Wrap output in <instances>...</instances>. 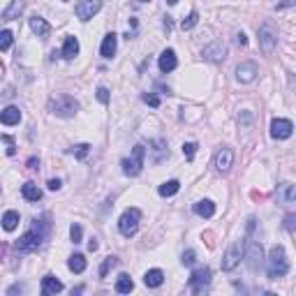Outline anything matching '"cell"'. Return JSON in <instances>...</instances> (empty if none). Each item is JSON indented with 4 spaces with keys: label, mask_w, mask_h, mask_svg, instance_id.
Wrapping results in <instances>:
<instances>
[{
    "label": "cell",
    "mask_w": 296,
    "mask_h": 296,
    "mask_svg": "<svg viewBox=\"0 0 296 296\" xmlns=\"http://www.w3.org/2000/svg\"><path fill=\"white\" fill-rule=\"evenodd\" d=\"M289 271V262L287 255H285V248L282 245H273L268 250V259H266V275L271 280H278V278H285Z\"/></svg>",
    "instance_id": "1"
},
{
    "label": "cell",
    "mask_w": 296,
    "mask_h": 296,
    "mask_svg": "<svg viewBox=\"0 0 296 296\" xmlns=\"http://www.w3.org/2000/svg\"><path fill=\"white\" fill-rule=\"evenodd\" d=\"M49 111L56 114L58 118H72L79 111V102L69 95H58V98L49 99Z\"/></svg>",
    "instance_id": "2"
},
{
    "label": "cell",
    "mask_w": 296,
    "mask_h": 296,
    "mask_svg": "<svg viewBox=\"0 0 296 296\" xmlns=\"http://www.w3.org/2000/svg\"><path fill=\"white\" fill-rule=\"evenodd\" d=\"M44 236H46V229H39L37 222H35V227H33L31 231H26V234L16 241V250L19 252H35L39 245H42Z\"/></svg>",
    "instance_id": "3"
},
{
    "label": "cell",
    "mask_w": 296,
    "mask_h": 296,
    "mask_svg": "<svg viewBox=\"0 0 296 296\" xmlns=\"http://www.w3.org/2000/svg\"><path fill=\"white\" fill-rule=\"evenodd\" d=\"M144 158H146V148L141 144H137L134 146V151H132V155L121 162L123 174L125 176H139L141 174V169H144Z\"/></svg>",
    "instance_id": "4"
},
{
    "label": "cell",
    "mask_w": 296,
    "mask_h": 296,
    "mask_svg": "<svg viewBox=\"0 0 296 296\" xmlns=\"http://www.w3.org/2000/svg\"><path fill=\"white\" fill-rule=\"evenodd\" d=\"M139 220H141V211L139 208H128L121 215V220H118V231L125 238H132L139 231Z\"/></svg>",
    "instance_id": "5"
},
{
    "label": "cell",
    "mask_w": 296,
    "mask_h": 296,
    "mask_svg": "<svg viewBox=\"0 0 296 296\" xmlns=\"http://www.w3.org/2000/svg\"><path fill=\"white\" fill-rule=\"evenodd\" d=\"M275 46H278V31H275L273 23H262L259 26V49L266 53V56H271L275 51Z\"/></svg>",
    "instance_id": "6"
},
{
    "label": "cell",
    "mask_w": 296,
    "mask_h": 296,
    "mask_svg": "<svg viewBox=\"0 0 296 296\" xmlns=\"http://www.w3.org/2000/svg\"><path fill=\"white\" fill-rule=\"evenodd\" d=\"M243 259H245V264H248L250 271H259L262 259H264V248H262V243L248 241V243L243 245Z\"/></svg>",
    "instance_id": "7"
},
{
    "label": "cell",
    "mask_w": 296,
    "mask_h": 296,
    "mask_svg": "<svg viewBox=\"0 0 296 296\" xmlns=\"http://www.w3.org/2000/svg\"><path fill=\"white\" fill-rule=\"evenodd\" d=\"M211 278H213V273H211V268L208 266H201V268H195L192 271V275H190V289L195 292V294H199V292H204L208 285H211Z\"/></svg>",
    "instance_id": "8"
},
{
    "label": "cell",
    "mask_w": 296,
    "mask_h": 296,
    "mask_svg": "<svg viewBox=\"0 0 296 296\" xmlns=\"http://www.w3.org/2000/svg\"><path fill=\"white\" fill-rule=\"evenodd\" d=\"M241 257H243V243L236 241L227 248L225 257H222V271H234L236 266L241 264Z\"/></svg>",
    "instance_id": "9"
},
{
    "label": "cell",
    "mask_w": 296,
    "mask_h": 296,
    "mask_svg": "<svg viewBox=\"0 0 296 296\" xmlns=\"http://www.w3.org/2000/svg\"><path fill=\"white\" fill-rule=\"evenodd\" d=\"M99 9H102V0H79V5H76V16H79L81 21H91Z\"/></svg>",
    "instance_id": "10"
},
{
    "label": "cell",
    "mask_w": 296,
    "mask_h": 296,
    "mask_svg": "<svg viewBox=\"0 0 296 296\" xmlns=\"http://www.w3.org/2000/svg\"><path fill=\"white\" fill-rule=\"evenodd\" d=\"M204 58L211 63H222L227 58V46L222 44V39H215L208 46H204Z\"/></svg>",
    "instance_id": "11"
},
{
    "label": "cell",
    "mask_w": 296,
    "mask_h": 296,
    "mask_svg": "<svg viewBox=\"0 0 296 296\" xmlns=\"http://www.w3.org/2000/svg\"><path fill=\"white\" fill-rule=\"evenodd\" d=\"M292 132H294V125H292V121H287V118H275V121L271 123V137L273 139H289Z\"/></svg>",
    "instance_id": "12"
},
{
    "label": "cell",
    "mask_w": 296,
    "mask_h": 296,
    "mask_svg": "<svg viewBox=\"0 0 296 296\" xmlns=\"http://www.w3.org/2000/svg\"><path fill=\"white\" fill-rule=\"evenodd\" d=\"M231 164H234V151L227 148V146H222L220 151L215 153V169H218L220 174H225V171L231 169Z\"/></svg>",
    "instance_id": "13"
},
{
    "label": "cell",
    "mask_w": 296,
    "mask_h": 296,
    "mask_svg": "<svg viewBox=\"0 0 296 296\" xmlns=\"http://www.w3.org/2000/svg\"><path fill=\"white\" fill-rule=\"evenodd\" d=\"M259 69L255 63H241L238 67H236V79L241 81V84H252L255 79H257Z\"/></svg>",
    "instance_id": "14"
},
{
    "label": "cell",
    "mask_w": 296,
    "mask_h": 296,
    "mask_svg": "<svg viewBox=\"0 0 296 296\" xmlns=\"http://www.w3.org/2000/svg\"><path fill=\"white\" fill-rule=\"evenodd\" d=\"M158 65H160V72H174L176 69V65H178V61H176V51L174 49H164V51L160 53V61H158Z\"/></svg>",
    "instance_id": "15"
},
{
    "label": "cell",
    "mask_w": 296,
    "mask_h": 296,
    "mask_svg": "<svg viewBox=\"0 0 296 296\" xmlns=\"http://www.w3.org/2000/svg\"><path fill=\"white\" fill-rule=\"evenodd\" d=\"M63 282L56 278V275H44L42 278V294H49V296H56L63 292Z\"/></svg>",
    "instance_id": "16"
},
{
    "label": "cell",
    "mask_w": 296,
    "mask_h": 296,
    "mask_svg": "<svg viewBox=\"0 0 296 296\" xmlns=\"http://www.w3.org/2000/svg\"><path fill=\"white\" fill-rule=\"evenodd\" d=\"M278 201H280V204H292V201H296L294 183H280V185H278Z\"/></svg>",
    "instance_id": "17"
},
{
    "label": "cell",
    "mask_w": 296,
    "mask_h": 296,
    "mask_svg": "<svg viewBox=\"0 0 296 296\" xmlns=\"http://www.w3.org/2000/svg\"><path fill=\"white\" fill-rule=\"evenodd\" d=\"M116 46H118V37H116V33H109L99 46V53H102V58H114L116 56Z\"/></svg>",
    "instance_id": "18"
},
{
    "label": "cell",
    "mask_w": 296,
    "mask_h": 296,
    "mask_svg": "<svg viewBox=\"0 0 296 296\" xmlns=\"http://www.w3.org/2000/svg\"><path fill=\"white\" fill-rule=\"evenodd\" d=\"M0 121H2V125H19V121H21V111H19V106L9 104L2 109V114H0Z\"/></svg>",
    "instance_id": "19"
},
{
    "label": "cell",
    "mask_w": 296,
    "mask_h": 296,
    "mask_svg": "<svg viewBox=\"0 0 296 296\" xmlns=\"http://www.w3.org/2000/svg\"><path fill=\"white\" fill-rule=\"evenodd\" d=\"M151 153H153V162H155V164L162 162L164 158H169L167 141H164V139H155V141H151Z\"/></svg>",
    "instance_id": "20"
},
{
    "label": "cell",
    "mask_w": 296,
    "mask_h": 296,
    "mask_svg": "<svg viewBox=\"0 0 296 296\" xmlns=\"http://www.w3.org/2000/svg\"><path fill=\"white\" fill-rule=\"evenodd\" d=\"M31 31L35 33L37 37H46V35L51 33V26H49V23H46L42 16L35 14V16H31Z\"/></svg>",
    "instance_id": "21"
},
{
    "label": "cell",
    "mask_w": 296,
    "mask_h": 296,
    "mask_svg": "<svg viewBox=\"0 0 296 296\" xmlns=\"http://www.w3.org/2000/svg\"><path fill=\"white\" fill-rule=\"evenodd\" d=\"M79 49H81V46H79V39L76 37H65V44H63V58H65V61H72V58H76V56H79Z\"/></svg>",
    "instance_id": "22"
},
{
    "label": "cell",
    "mask_w": 296,
    "mask_h": 296,
    "mask_svg": "<svg viewBox=\"0 0 296 296\" xmlns=\"http://www.w3.org/2000/svg\"><path fill=\"white\" fill-rule=\"evenodd\" d=\"M162 282H164V273H162L160 268H151V271H146V275H144V285H146V287L155 289V287H160Z\"/></svg>",
    "instance_id": "23"
},
{
    "label": "cell",
    "mask_w": 296,
    "mask_h": 296,
    "mask_svg": "<svg viewBox=\"0 0 296 296\" xmlns=\"http://www.w3.org/2000/svg\"><path fill=\"white\" fill-rule=\"evenodd\" d=\"M21 195H23V199H28V201H39V199H42V190H39L33 181L23 183V185H21Z\"/></svg>",
    "instance_id": "24"
},
{
    "label": "cell",
    "mask_w": 296,
    "mask_h": 296,
    "mask_svg": "<svg viewBox=\"0 0 296 296\" xmlns=\"http://www.w3.org/2000/svg\"><path fill=\"white\" fill-rule=\"evenodd\" d=\"M195 213H197L199 218H213L215 215V204H213L211 199H201L195 204Z\"/></svg>",
    "instance_id": "25"
},
{
    "label": "cell",
    "mask_w": 296,
    "mask_h": 296,
    "mask_svg": "<svg viewBox=\"0 0 296 296\" xmlns=\"http://www.w3.org/2000/svg\"><path fill=\"white\" fill-rule=\"evenodd\" d=\"M19 222H21L19 213L16 211H5V215H2V227H5V231H14V229L19 227Z\"/></svg>",
    "instance_id": "26"
},
{
    "label": "cell",
    "mask_w": 296,
    "mask_h": 296,
    "mask_svg": "<svg viewBox=\"0 0 296 296\" xmlns=\"http://www.w3.org/2000/svg\"><path fill=\"white\" fill-rule=\"evenodd\" d=\"M132 289H134V282H132V278H130L128 273L118 275V280H116V292H118V294H130Z\"/></svg>",
    "instance_id": "27"
},
{
    "label": "cell",
    "mask_w": 296,
    "mask_h": 296,
    "mask_svg": "<svg viewBox=\"0 0 296 296\" xmlns=\"http://www.w3.org/2000/svg\"><path fill=\"white\" fill-rule=\"evenodd\" d=\"M67 266H69V271H72V273H84L86 266H88V262H86L84 255H72L69 262H67Z\"/></svg>",
    "instance_id": "28"
},
{
    "label": "cell",
    "mask_w": 296,
    "mask_h": 296,
    "mask_svg": "<svg viewBox=\"0 0 296 296\" xmlns=\"http://www.w3.org/2000/svg\"><path fill=\"white\" fill-rule=\"evenodd\" d=\"M181 190V183L176 181V178H171V181H167V183H162L160 185V197H174L176 192Z\"/></svg>",
    "instance_id": "29"
},
{
    "label": "cell",
    "mask_w": 296,
    "mask_h": 296,
    "mask_svg": "<svg viewBox=\"0 0 296 296\" xmlns=\"http://www.w3.org/2000/svg\"><path fill=\"white\" fill-rule=\"evenodd\" d=\"M21 9H23V0H12V5L2 12V19H5V21H12V19H16V16L21 14Z\"/></svg>",
    "instance_id": "30"
},
{
    "label": "cell",
    "mask_w": 296,
    "mask_h": 296,
    "mask_svg": "<svg viewBox=\"0 0 296 296\" xmlns=\"http://www.w3.org/2000/svg\"><path fill=\"white\" fill-rule=\"evenodd\" d=\"M197 23H199V14H197V12H190L188 19H183V21H181V28H183V31H192Z\"/></svg>",
    "instance_id": "31"
},
{
    "label": "cell",
    "mask_w": 296,
    "mask_h": 296,
    "mask_svg": "<svg viewBox=\"0 0 296 296\" xmlns=\"http://www.w3.org/2000/svg\"><path fill=\"white\" fill-rule=\"evenodd\" d=\"M88 153H91V144H76V146H72V155H74V158H79V160H84Z\"/></svg>",
    "instance_id": "32"
},
{
    "label": "cell",
    "mask_w": 296,
    "mask_h": 296,
    "mask_svg": "<svg viewBox=\"0 0 296 296\" xmlns=\"http://www.w3.org/2000/svg\"><path fill=\"white\" fill-rule=\"evenodd\" d=\"M116 264H118V259H116V257H106L104 262H102V266H99V278H106L109 268H114Z\"/></svg>",
    "instance_id": "33"
},
{
    "label": "cell",
    "mask_w": 296,
    "mask_h": 296,
    "mask_svg": "<svg viewBox=\"0 0 296 296\" xmlns=\"http://www.w3.org/2000/svg\"><path fill=\"white\" fill-rule=\"evenodd\" d=\"M12 46V31H2L0 33V51H9Z\"/></svg>",
    "instance_id": "34"
},
{
    "label": "cell",
    "mask_w": 296,
    "mask_h": 296,
    "mask_svg": "<svg viewBox=\"0 0 296 296\" xmlns=\"http://www.w3.org/2000/svg\"><path fill=\"white\" fill-rule=\"evenodd\" d=\"M69 238H72V243H81V238H84L81 225H72V227H69Z\"/></svg>",
    "instance_id": "35"
},
{
    "label": "cell",
    "mask_w": 296,
    "mask_h": 296,
    "mask_svg": "<svg viewBox=\"0 0 296 296\" xmlns=\"http://www.w3.org/2000/svg\"><path fill=\"white\" fill-rule=\"evenodd\" d=\"M183 153H185V158H188V160H195L197 144H195V141H188V144H183Z\"/></svg>",
    "instance_id": "36"
},
{
    "label": "cell",
    "mask_w": 296,
    "mask_h": 296,
    "mask_svg": "<svg viewBox=\"0 0 296 296\" xmlns=\"http://www.w3.org/2000/svg\"><path fill=\"white\" fill-rule=\"evenodd\" d=\"M282 227L287 229V231H296V215L287 213V215H285V222H282Z\"/></svg>",
    "instance_id": "37"
},
{
    "label": "cell",
    "mask_w": 296,
    "mask_h": 296,
    "mask_svg": "<svg viewBox=\"0 0 296 296\" xmlns=\"http://www.w3.org/2000/svg\"><path fill=\"white\" fill-rule=\"evenodd\" d=\"M141 99H144L148 106H153V109H158V106H160V98H158V95H153V93H146Z\"/></svg>",
    "instance_id": "38"
},
{
    "label": "cell",
    "mask_w": 296,
    "mask_h": 296,
    "mask_svg": "<svg viewBox=\"0 0 296 296\" xmlns=\"http://www.w3.org/2000/svg\"><path fill=\"white\" fill-rule=\"evenodd\" d=\"M2 141H5V146H7V155H14V153H16L14 139L9 137V134H2Z\"/></svg>",
    "instance_id": "39"
},
{
    "label": "cell",
    "mask_w": 296,
    "mask_h": 296,
    "mask_svg": "<svg viewBox=\"0 0 296 296\" xmlns=\"http://www.w3.org/2000/svg\"><path fill=\"white\" fill-rule=\"evenodd\" d=\"M181 262H183V266H192V264H195V250H185V252H183Z\"/></svg>",
    "instance_id": "40"
},
{
    "label": "cell",
    "mask_w": 296,
    "mask_h": 296,
    "mask_svg": "<svg viewBox=\"0 0 296 296\" xmlns=\"http://www.w3.org/2000/svg\"><path fill=\"white\" fill-rule=\"evenodd\" d=\"M98 99L102 102V104H109V91H106L104 86H99L98 88Z\"/></svg>",
    "instance_id": "41"
},
{
    "label": "cell",
    "mask_w": 296,
    "mask_h": 296,
    "mask_svg": "<svg viewBox=\"0 0 296 296\" xmlns=\"http://www.w3.org/2000/svg\"><path fill=\"white\" fill-rule=\"evenodd\" d=\"M46 185H49V190H51V192H56V190H61V185H63V183L58 181V178H51V181L46 183Z\"/></svg>",
    "instance_id": "42"
},
{
    "label": "cell",
    "mask_w": 296,
    "mask_h": 296,
    "mask_svg": "<svg viewBox=\"0 0 296 296\" xmlns=\"http://www.w3.org/2000/svg\"><path fill=\"white\" fill-rule=\"evenodd\" d=\"M296 5V0H285V2H278V9H285V7H292Z\"/></svg>",
    "instance_id": "43"
},
{
    "label": "cell",
    "mask_w": 296,
    "mask_h": 296,
    "mask_svg": "<svg viewBox=\"0 0 296 296\" xmlns=\"http://www.w3.org/2000/svg\"><path fill=\"white\" fill-rule=\"evenodd\" d=\"M236 42H238L241 46H245V44H248V37H245L243 33H238V35H236Z\"/></svg>",
    "instance_id": "44"
},
{
    "label": "cell",
    "mask_w": 296,
    "mask_h": 296,
    "mask_svg": "<svg viewBox=\"0 0 296 296\" xmlns=\"http://www.w3.org/2000/svg\"><path fill=\"white\" fill-rule=\"evenodd\" d=\"M28 167H31V169H37V167H39V160L31 158V160H28Z\"/></svg>",
    "instance_id": "45"
},
{
    "label": "cell",
    "mask_w": 296,
    "mask_h": 296,
    "mask_svg": "<svg viewBox=\"0 0 296 296\" xmlns=\"http://www.w3.org/2000/svg\"><path fill=\"white\" fill-rule=\"evenodd\" d=\"M88 250H91V252H95V250H98V241H95V238H93L91 243H88Z\"/></svg>",
    "instance_id": "46"
},
{
    "label": "cell",
    "mask_w": 296,
    "mask_h": 296,
    "mask_svg": "<svg viewBox=\"0 0 296 296\" xmlns=\"http://www.w3.org/2000/svg\"><path fill=\"white\" fill-rule=\"evenodd\" d=\"M164 28H167V31H171V16H164Z\"/></svg>",
    "instance_id": "47"
},
{
    "label": "cell",
    "mask_w": 296,
    "mask_h": 296,
    "mask_svg": "<svg viewBox=\"0 0 296 296\" xmlns=\"http://www.w3.org/2000/svg\"><path fill=\"white\" fill-rule=\"evenodd\" d=\"M167 2H169V5H176V2H178V0H167Z\"/></svg>",
    "instance_id": "48"
},
{
    "label": "cell",
    "mask_w": 296,
    "mask_h": 296,
    "mask_svg": "<svg viewBox=\"0 0 296 296\" xmlns=\"http://www.w3.org/2000/svg\"><path fill=\"white\" fill-rule=\"evenodd\" d=\"M141 2H151V0H141Z\"/></svg>",
    "instance_id": "49"
}]
</instances>
